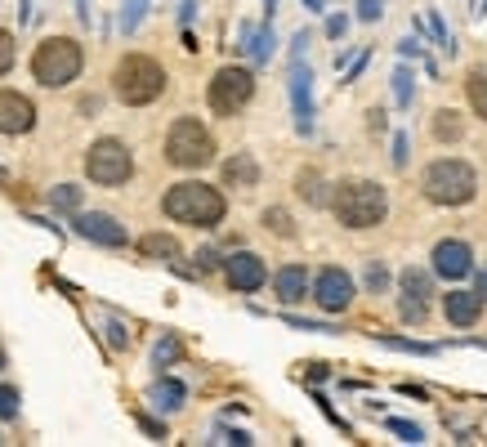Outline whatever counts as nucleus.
<instances>
[{
  "label": "nucleus",
  "mask_w": 487,
  "mask_h": 447,
  "mask_svg": "<svg viewBox=\"0 0 487 447\" xmlns=\"http://www.w3.org/2000/svg\"><path fill=\"white\" fill-rule=\"evenodd\" d=\"M197 5H202V0H184V5H179V27H193V18H197Z\"/></svg>",
  "instance_id": "obj_46"
},
{
  "label": "nucleus",
  "mask_w": 487,
  "mask_h": 447,
  "mask_svg": "<svg viewBox=\"0 0 487 447\" xmlns=\"http://www.w3.org/2000/svg\"><path fill=\"white\" fill-rule=\"evenodd\" d=\"M72 228H77V237H86V242H95V246H108V251L130 246L125 224L117 220V215H104V211H77V215H72Z\"/></svg>",
  "instance_id": "obj_11"
},
{
  "label": "nucleus",
  "mask_w": 487,
  "mask_h": 447,
  "mask_svg": "<svg viewBox=\"0 0 487 447\" xmlns=\"http://www.w3.org/2000/svg\"><path fill=\"white\" fill-rule=\"evenodd\" d=\"M148 403L157 407V412H184V403H188V385L184 380H175V376H161L152 389H148Z\"/></svg>",
  "instance_id": "obj_18"
},
{
  "label": "nucleus",
  "mask_w": 487,
  "mask_h": 447,
  "mask_svg": "<svg viewBox=\"0 0 487 447\" xmlns=\"http://www.w3.org/2000/svg\"><path fill=\"white\" fill-rule=\"evenodd\" d=\"M224 278H229V287L233 291H242V296H250V291H259L264 282H268V264L255 255V251H233L224 264Z\"/></svg>",
  "instance_id": "obj_13"
},
{
  "label": "nucleus",
  "mask_w": 487,
  "mask_h": 447,
  "mask_svg": "<svg viewBox=\"0 0 487 447\" xmlns=\"http://www.w3.org/2000/svg\"><path fill=\"white\" fill-rule=\"evenodd\" d=\"M375 335V332H371ZM375 344L384 349H398V353H416V358H434L443 344H429V340H411V335H375Z\"/></svg>",
  "instance_id": "obj_24"
},
{
  "label": "nucleus",
  "mask_w": 487,
  "mask_h": 447,
  "mask_svg": "<svg viewBox=\"0 0 487 447\" xmlns=\"http://www.w3.org/2000/svg\"><path fill=\"white\" fill-rule=\"evenodd\" d=\"M166 161L179 170H202L215 161V139L197 116H179L166 134Z\"/></svg>",
  "instance_id": "obj_6"
},
{
  "label": "nucleus",
  "mask_w": 487,
  "mask_h": 447,
  "mask_svg": "<svg viewBox=\"0 0 487 447\" xmlns=\"http://www.w3.org/2000/svg\"><path fill=\"white\" fill-rule=\"evenodd\" d=\"M331 211L345 228H375L389 215V193L375 179H345L331 193Z\"/></svg>",
  "instance_id": "obj_3"
},
{
  "label": "nucleus",
  "mask_w": 487,
  "mask_h": 447,
  "mask_svg": "<svg viewBox=\"0 0 487 447\" xmlns=\"http://www.w3.org/2000/svg\"><path fill=\"white\" fill-rule=\"evenodd\" d=\"M86 175L95 184H104V188H122L125 179L134 175V157H130V148L122 139H99L86 152Z\"/></svg>",
  "instance_id": "obj_7"
},
{
  "label": "nucleus",
  "mask_w": 487,
  "mask_h": 447,
  "mask_svg": "<svg viewBox=\"0 0 487 447\" xmlns=\"http://www.w3.org/2000/svg\"><path fill=\"white\" fill-rule=\"evenodd\" d=\"M18 407H23L18 389L14 385H0V421H18Z\"/></svg>",
  "instance_id": "obj_35"
},
{
  "label": "nucleus",
  "mask_w": 487,
  "mask_h": 447,
  "mask_svg": "<svg viewBox=\"0 0 487 447\" xmlns=\"http://www.w3.org/2000/svg\"><path fill=\"white\" fill-rule=\"evenodd\" d=\"M179 358H184V340H179L175 332H161V340L152 344V367L166 371V367H175Z\"/></svg>",
  "instance_id": "obj_25"
},
{
  "label": "nucleus",
  "mask_w": 487,
  "mask_h": 447,
  "mask_svg": "<svg viewBox=\"0 0 487 447\" xmlns=\"http://www.w3.org/2000/svg\"><path fill=\"white\" fill-rule=\"evenodd\" d=\"M36 125V108L18 90H0V134H27Z\"/></svg>",
  "instance_id": "obj_14"
},
{
  "label": "nucleus",
  "mask_w": 487,
  "mask_h": 447,
  "mask_svg": "<svg viewBox=\"0 0 487 447\" xmlns=\"http://www.w3.org/2000/svg\"><path fill=\"white\" fill-rule=\"evenodd\" d=\"M398 291H402L407 300H425V305H429V296H434V273L407 264V269L398 273Z\"/></svg>",
  "instance_id": "obj_20"
},
{
  "label": "nucleus",
  "mask_w": 487,
  "mask_h": 447,
  "mask_svg": "<svg viewBox=\"0 0 487 447\" xmlns=\"http://www.w3.org/2000/svg\"><path fill=\"white\" fill-rule=\"evenodd\" d=\"M389 81H393V104H398V112H407V108H411V99H416V86H411L416 77H411L407 59L393 68V77H389Z\"/></svg>",
  "instance_id": "obj_28"
},
{
  "label": "nucleus",
  "mask_w": 487,
  "mask_h": 447,
  "mask_svg": "<svg viewBox=\"0 0 487 447\" xmlns=\"http://www.w3.org/2000/svg\"><path fill=\"white\" fill-rule=\"evenodd\" d=\"M104 340H108L117 353H122L125 344H130V327H125L122 318H108V323H104Z\"/></svg>",
  "instance_id": "obj_36"
},
{
  "label": "nucleus",
  "mask_w": 487,
  "mask_h": 447,
  "mask_svg": "<svg viewBox=\"0 0 487 447\" xmlns=\"http://www.w3.org/2000/svg\"><path fill=\"white\" fill-rule=\"evenodd\" d=\"M474 5H479V0H470V14H474Z\"/></svg>",
  "instance_id": "obj_55"
},
{
  "label": "nucleus",
  "mask_w": 487,
  "mask_h": 447,
  "mask_svg": "<svg viewBox=\"0 0 487 447\" xmlns=\"http://www.w3.org/2000/svg\"><path fill=\"white\" fill-rule=\"evenodd\" d=\"M77 18H81V23L90 27V0H77Z\"/></svg>",
  "instance_id": "obj_50"
},
{
  "label": "nucleus",
  "mask_w": 487,
  "mask_h": 447,
  "mask_svg": "<svg viewBox=\"0 0 487 447\" xmlns=\"http://www.w3.org/2000/svg\"><path fill=\"white\" fill-rule=\"evenodd\" d=\"M224 264V255L215 251V246H206V251H197V273H211V269H220Z\"/></svg>",
  "instance_id": "obj_40"
},
{
  "label": "nucleus",
  "mask_w": 487,
  "mask_h": 447,
  "mask_svg": "<svg viewBox=\"0 0 487 447\" xmlns=\"http://www.w3.org/2000/svg\"><path fill=\"white\" fill-rule=\"evenodd\" d=\"M384 430H389V434H398L402 443H425V430H420L416 421H402V416H389V421H384Z\"/></svg>",
  "instance_id": "obj_30"
},
{
  "label": "nucleus",
  "mask_w": 487,
  "mask_h": 447,
  "mask_svg": "<svg viewBox=\"0 0 487 447\" xmlns=\"http://www.w3.org/2000/svg\"><path fill=\"white\" fill-rule=\"evenodd\" d=\"M81 68H86V50H81V41H72V36H50V41H41L36 54H32V77H36L45 90L72 86V81L81 77Z\"/></svg>",
  "instance_id": "obj_5"
},
{
  "label": "nucleus",
  "mask_w": 487,
  "mask_h": 447,
  "mask_svg": "<svg viewBox=\"0 0 487 447\" xmlns=\"http://www.w3.org/2000/svg\"><path fill=\"white\" fill-rule=\"evenodd\" d=\"M0 367H5V353H0Z\"/></svg>",
  "instance_id": "obj_56"
},
{
  "label": "nucleus",
  "mask_w": 487,
  "mask_h": 447,
  "mask_svg": "<svg viewBox=\"0 0 487 447\" xmlns=\"http://www.w3.org/2000/svg\"><path fill=\"white\" fill-rule=\"evenodd\" d=\"M238 50H242L246 59L255 63V68H264L268 59H273V50H277V36H273V23L264 18L259 27H250L242 23V32H238Z\"/></svg>",
  "instance_id": "obj_15"
},
{
  "label": "nucleus",
  "mask_w": 487,
  "mask_h": 447,
  "mask_svg": "<svg viewBox=\"0 0 487 447\" xmlns=\"http://www.w3.org/2000/svg\"><path fill=\"white\" fill-rule=\"evenodd\" d=\"M327 188H331V184H327L318 170H304V175H300V197H304L309 206H331V193H327Z\"/></svg>",
  "instance_id": "obj_26"
},
{
  "label": "nucleus",
  "mask_w": 487,
  "mask_h": 447,
  "mask_svg": "<svg viewBox=\"0 0 487 447\" xmlns=\"http://www.w3.org/2000/svg\"><path fill=\"white\" fill-rule=\"evenodd\" d=\"M398 394H402V398H420V403L429 398V394H425L420 385H411V380H402V385H398Z\"/></svg>",
  "instance_id": "obj_47"
},
{
  "label": "nucleus",
  "mask_w": 487,
  "mask_h": 447,
  "mask_svg": "<svg viewBox=\"0 0 487 447\" xmlns=\"http://www.w3.org/2000/svg\"><path fill=\"white\" fill-rule=\"evenodd\" d=\"M113 95L130 108H148L166 95V68L148 54H125L113 72Z\"/></svg>",
  "instance_id": "obj_4"
},
{
  "label": "nucleus",
  "mask_w": 487,
  "mask_h": 447,
  "mask_svg": "<svg viewBox=\"0 0 487 447\" xmlns=\"http://www.w3.org/2000/svg\"><path fill=\"white\" fill-rule=\"evenodd\" d=\"M148 5H152V0H125V5H122V32H125V36H134V32H139V23H143Z\"/></svg>",
  "instance_id": "obj_31"
},
{
  "label": "nucleus",
  "mask_w": 487,
  "mask_h": 447,
  "mask_svg": "<svg viewBox=\"0 0 487 447\" xmlns=\"http://www.w3.org/2000/svg\"><path fill=\"white\" fill-rule=\"evenodd\" d=\"M425 32H429V41L447 54V59H456V36L447 32V23H443V14L438 9H429V18H425Z\"/></svg>",
  "instance_id": "obj_29"
},
{
  "label": "nucleus",
  "mask_w": 487,
  "mask_h": 447,
  "mask_svg": "<svg viewBox=\"0 0 487 447\" xmlns=\"http://www.w3.org/2000/svg\"><path fill=\"white\" fill-rule=\"evenodd\" d=\"M366 116H371V130H384V112H380V108H371Z\"/></svg>",
  "instance_id": "obj_51"
},
{
  "label": "nucleus",
  "mask_w": 487,
  "mask_h": 447,
  "mask_svg": "<svg viewBox=\"0 0 487 447\" xmlns=\"http://www.w3.org/2000/svg\"><path fill=\"white\" fill-rule=\"evenodd\" d=\"M18 23H23V27L32 23V0H23V9H18Z\"/></svg>",
  "instance_id": "obj_52"
},
{
  "label": "nucleus",
  "mask_w": 487,
  "mask_h": 447,
  "mask_svg": "<svg viewBox=\"0 0 487 447\" xmlns=\"http://www.w3.org/2000/svg\"><path fill=\"white\" fill-rule=\"evenodd\" d=\"M474 278H479V296H483V305H487V264L483 269H474Z\"/></svg>",
  "instance_id": "obj_49"
},
{
  "label": "nucleus",
  "mask_w": 487,
  "mask_h": 447,
  "mask_svg": "<svg viewBox=\"0 0 487 447\" xmlns=\"http://www.w3.org/2000/svg\"><path fill=\"white\" fill-rule=\"evenodd\" d=\"M224 184H229V188H255V184H259V161H255L250 152H233V157L224 161Z\"/></svg>",
  "instance_id": "obj_19"
},
{
  "label": "nucleus",
  "mask_w": 487,
  "mask_h": 447,
  "mask_svg": "<svg viewBox=\"0 0 487 447\" xmlns=\"http://www.w3.org/2000/svg\"><path fill=\"white\" fill-rule=\"evenodd\" d=\"M139 251H143L148 260H166V264L179 260V242H175L170 233H148V237L139 242Z\"/></svg>",
  "instance_id": "obj_23"
},
{
  "label": "nucleus",
  "mask_w": 487,
  "mask_h": 447,
  "mask_svg": "<svg viewBox=\"0 0 487 447\" xmlns=\"http://www.w3.org/2000/svg\"><path fill=\"white\" fill-rule=\"evenodd\" d=\"M273 14H277V0H264V18L273 23Z\"/></svg>",
  "instance_id": "obj_53"
},
{
  "label": "nucleus",
  "mask_w": 487,
  "mask_h": 447,
  "mask_svg": "<svg viewBox=\"0 0 487 447\" xmlns=\"http://www.w3.org/2000/svg\"><path fill=\"white\" fill-rule=\"evenodd\" d=\"M327 376H331L327 362H313V367H309V385H318V380H327Z\"/></svg>",
  "instance_id": "obj_48"
},
{
  "label": "nucleus",
  "mask_w": 487,
  "mask_h": 447,
  "mask_svg": "<svg viewBox=\"0 0 487 447\" xmlns=\"http://www.w3.org/2000/svg\"><path fill=\"white\" fill-rule=\"evenodd\" d=\"M398 54H402L407 63H416V59L425 54V50H420V36H402V41H398Z\"/></svg>",
  "instance_id": "obj_42"
},
{
  "label": "nucleus",
  "mask_w": 487,
  "mask_h": 447,
  "mask_svg": "<svg viewBox=\"0 0 487 447\" xmlns=\"http://www.w3.org/2000/svg\"><path fill=\"white\" fill-rule=\"evenodd\" d=\"M300 5H304V9H313V14H322V5H327V0H300Z\"/></svg>",
  "instance_id": "obj_54"
},
{
  "label": "nucleus",
  "mask_w": 487,
  "mask_h": 447,
  "mask_svg": "<svg viewBox=\"0 0 487 447\" xmlns=\"http://www.w3.org/2000/svg\"><path fill=\"white\" fill-rule=\"evenodd\" d=\"M398 314H402V323L420 327V323L429 318V305H425V300H407V296H402V300H398Z\"/></svg>",
  "instance_id": "obj_34"
},
{
  "label": "nucleus",
  "mask_w": 487,
  "mask_h": 447,
  "mask_svg": "<svg viewBox=\"0 0 487 447\" xmlns=\"http://www.w3.org/2000/svg\"><path fill=\"white\" fill-rule=\"evenodd\" d=\"M255 99V72L250 68H220L211 77V90H206V104L220 116H238Z\"/></svg>",
  "instance_id": "obj_8"
},
{
  "label": "nucleus",
  "mask_w": 487,
  "mask_h": 447,
  "mask_svg": "<svg viewBox=\"0 0 487 447\" xmlns=\"http://www.w3.org/2000/svg\"><path fill=\"white\" fill-rule=\"evenodd\" d=\"M81 197H86V193H81L77 184H54V188H50V211L77 215V211H81Z\"/></svg>",
  "instance_id": "obj_27"
},
{
  "label": "nucleus",
  "mask_w": 487,
  "mask_h": 447,
  "mask_svg": "<svg viewBox=\"0 0 487 447\" xmlns=\"http://www.w3.org/2000/svg\"><path fill=\"white\" fill-rule=\"evenodd\" d=\"M363 282H366V291H371V296H384V291H389V269H384L380 260H371V264H366V273H363Z\"/></svg>",
  "instance_id": "obj_33"
},
{
  "label": "nucleus",
  "mask_w": 487,
  "mask_h": 447,
  "mask_svg": "<svg viewBox=\"0 0 487 447\" xmlns=\"http://www.w3.org/2000/svg\"><path fill=\"white\" fill-rule=\"evenodd\" d=\"M429 260H434V278H447V282H461V278H470L474 273V251H470V242H461V237H443L434 251H429Z\"/></svg>",
  "instance_id": "obj_12"
},
{
  "label": "nucleus",
  "mask_w": 487,
  "mask_h": 447,
  "mask_svg": "<svg viewBox=\"0 0 487 447\" xmlns=\"http://www.w3.org/2000/svg\"><path fill=\"white\" fill-rule=\"evenodd\" d=\"M309 296L318 300V309L322 314H345L349 305H354V296H358V287H354V278L345 273V269H322L318 278H309Z\"/></svg>",
  "instance_id": "obj_9"
},
{
  "label": "nucleus",
  "mask_w": 487,
  "mask_h": 447,
  "mask_svg": "<svg viewBox=\"0 0 487 447\" xmlns=\"http://www.w3.org/2000/svg\"><path fill=\"white\" fill-rule=\"evenodd\" d=\"M9 68H14V36L0 27V77H5Z\"/></svg>",
  "instance_id": "obj_41"
},
{
  "label": "nucleus",
  "mask_w": 487,
  "mask_h": 447,
  "mask_svg": "<svg viewBox=\"0 0 487 447\" xmlns=\"http://www.w3.org/2000/svg\"><path fill=\"white\" fill-rule=\"evenodd\" d=\"M407 152H411V134L393 130V170H407Z\"/></svg>",
  "instance_id": "obj_37"
},
{
  "label": "nucleus",
  "mask_w": 487,
  "mask_h": 447,
  "mask_svg": "<svg viewBox=\"0 0 487 447\" xmlns=\"http://www.w3.org/2000/svg\"><path fill=\"white\" fill-rule=\"evenodd\" d=\"M286 90H291V112H295V130L309 139L313 134V72H309V63L304 59H291V77H286Z\"/></svg>",
  "instance_id": "obj_10"
},
{
  "label": "nucleus",
  "mask_w": 487,
  "mask_h": 447,
  "mask_svg": "<svg viewBox=\"0 0 487 447\" xmlns=\"http://www.w3.org/2000/svg\"><path fill=\"white\" fill-rule=\"evenodd\" d=\"M139 430H143L148 439H157V443L166 439V425H161V421H152V416H139Z\"/></svg>",
  "instance_id": "obj_45"
},
{
  "label": "nucleus",
  "mask_w": 487,
  "mask_h": 447,
  "mask_svg": "<svg viewBox=\"0 0 487 447\" xmlns=\"http://www.w3.org/2000/svg\"><path fill=\"white\" fill-rule=\"evenodd\" d=\"M384 18V0H358V23H380Z\"/></svg>",
  "instance_id": "obj_39"
},
{
  "label": "nucleus",
  "mask_w": 487,
  "mask_h": 447,
  "mask_svg": "<svg viewBox=\"0 0 487 447\" xmlns=\"http://www.w3.org/2000/svg\"><path fill=\"white\" fill-rule=\"evenodd\" d=\"M264 228L277 233V237H295V224H291V215H286L282 206H268V211H264Z\"/></svg>",
  "instance_id": "obj_32"
},
{
  "label": "nucleus",
  "mask_w": 487,
  "mask_h": 447,
  "mask_svg": "<svg viewBox=\"0 0 487 447\" xmlns=\"http://www.w3.org/2000/svg\"><path fill=\"white\" fill-rule=\"evenodd\" d=\"M434 139L438 143H461L465 139V116L456 108H438L434 112Z\"/></svg>",
  "instance_id": "obj_21"
},
{
  "label": "nucleus",
  "mask_w": 487,
  "mask_h": 447,
  "mask_svg": "<svg viewBox=\"0 0 487 447\" xmlns=\"http://www.w3.org/2000/svg\"><path fill=\"white\" fill-rule=\"evenodd\" d=\"M345 32H349V14H331V18H327V36H331V41H340Z\"/></svg>",
  "instance_id": "obj_43"
},
{
  "label": "nucleus",
  "mask_w": 487,
  "mask_h": 447,
  "mask_svg": "<svg viewBox=\"0 0 487 447\" xmlns=\"http://www.w3.org/2000/svg\"><path fill=\"white\" fill-rule=\"evenodd\" d=\"M161 211L170 215L175 224H188V228H220L224 215H229V202L220 188L202 184V179H184L166 193Z\"/></svg>",
  "instance_id": "obj_1"
},
{
  "label": "nucleus",
  "mask_w": 487,
  "mask_h": 447,
  "mask_svg": "<svg viewBox=\"0 0 487 447\" xmlns=\"http://www.w3.org/2000/svg\"><path fill=\"white\" fill-rule=\"evenodd\" d=\"M273 296H277L282 305H300V300L309 296V269H304V264L277 269V273H273Z\"/></svg>",
  "instance_id": "obj_17"
},
{
  "label": "nucleus",
  "mask_w": 487,
  "mask_h": 447,
  "mask_svg": "<svg viewBox=\"0 0 487 447\" xmlns=\"http://www.w3.org/2000/svg\"><path fill=\"white\" fill-rule=\"evenodd\" d=\"M215 430H220V439H224V443H238V447H250V443H255L246 430H229V425H215Z\"/></svg>",
  "instance_id": "obj_44"
},
{
  "label": "nucleus",
  "mask_w": 487,
  "mask_h": 447,
  "mask_svg": "<svg viewBox=\"0 0 487 447\" xmlns=\"http://www.w3.org/2000/svg\"><path fill=\"white\" fill-rule=\"evenodd\" d=\"M465 99H470L474 116L487 121V63H474V68L465 72Z\"/></svg>",
  "instance_id": "obj_22"
},
{
  "label": "nucleus",
  "mask_w": 487,
  "mask_h": 447,
  "mask_svg": "<svg viewBox=\"0 0 487 447\" xmlns=\"http://www.w3.org/2000/svg\"><path fill=\"white\" fill-rule=\"evenodd\" d=\"M443 318L452 323V327H474L479 318H483V296L479 291H447L443 296Z\"/></svg>",
  "instance_id": "obj_16"
},
{
  "label": "nucleus",
  "mask_w": 487,
  "mask_h": 447,
  "mask_svg": "<svg viewBox=\"0 0 487 447\" xmlns=\"http://www.w3.org/2000/svg\"><path fill=\"white\" fill-rule=\"evenodd\" d=\"M420 193L434 206H470L474 193H479V175L461 157H438L420 170Z\"/></svg>",
  "instance_id": "obj_2"
},
{
  "label": "nucleus",
  "mask_w": 487,
  "mask_h": 447,
  "mask_svg": "<svg viewBox=\"0 0 487 447\" xmlns=\"http://www.w3.org/2000/svg\"><path fill=\"white\" fill-rule=\"evenodd\" d=\"M286 327H295V332H322V335L340 332V327H331V323H313V318H295V314H286Z\"/></svg>",
  "instance_id": "obj_38"
}]
</instances>
